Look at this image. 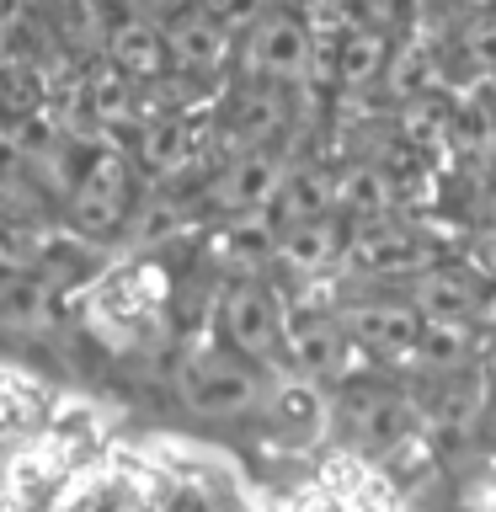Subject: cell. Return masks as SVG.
Instances as JSON below:
<instances>
[{"label": "cell", "instance_id": "obj_8", "mask_svg": "<svg viewBox=\"0 0 496 512\" xmlns=\"http://www.w3.org/2000/svg\"><path fill=\"white\" fill-rule=\"evenodd\" d=\"M336 326L347 331V342H363L374 352H406L422 336V310L411 299H368V304H347L336 315Z\"/></svg>", "mask_w": 496, "mask_h": 512}, {"label": "cell", "instance_id": "obj_13", "mask_svg": "<svg viewBox=\"0 0 496 512\" xmlns=\"http://www.w3.org/2000/svg\"><path fill=\"white\" fill-rule=\"evenodd\" d=\"M411 304L422 310V320H470V315H475V304H480V288H475L470 272L438 267V262H432L427 272H416Z\"/></svg>", "mask_w": 496, "mask_h": 512}, {"label": "cell", "instance_id": "obj_32", "mask_svg": "<svg viewBox=\"0 0 496 512\" xmlns=\"http://www.w3.org/2000/svg\"><path fill=\"white\" fill-rule=\"evenodd\" d=\"M80 6H91V11H102V16H107V11H118V16H123L128 6H134V0H80Z\"/></svg>", "mask_w": 496, "mask_h": 512}, {"label": "cell", "instance_id": "obj_21", "mask_svg": "<svg viewBox=\"0 0 496 512\" xmlns=\"http://www.w3.org/2000/svg\"><path fill=\"white\" fill-rule=\"evenodd\" d=\"M187 150H192L187 123L155 118V123L139 128V155H144V166H150V171H176V166L187 160Z\"/></svg>", "mask_w": 496, "mask_h": 512}, {"label": "cell", "instance_id": "obj_4", "mask_svg": "<svg viewBox=\"0 0 496 512\" xmlns=\"http://www.w3.org/2000/svg\"><path fill=\"white\" fill-rule=\"evenodd\" d=\"M342 256L358 272H368V278H416V272L432 267V256H438V251H432V240L422 230L374 219V224H363V230L347 240Z\"/></svg>", "mask_w": 496, "mask_h": 512}, {"label": "cell", "instance_id": "obj_23", "mask_svg": "<svg viewBox=\"0 0 496 512\" xmlns=\"http://www.w3.org/2000/svg\"><path fill=\"white\" fill-rule=\"evenodd\" d=\"M0 326L6 331H48V294L38 283H0Z\"/></svg>", "mask_w": 496, "mask_h": 512}, {"label": "cell", "instance_id": "obj_27", "mask_svg": "<svg viewBox=\"0 0 496 512\" xmlns=\"http://www.w3.org/2000/svg\"><path fill=\"white\" fill-rule=\"evenodd\" d=\"M203 6L214 11L219 22L240 38V32H246V27L256 22V16H267V11H272V0H203Z\"/></svg>", "mask_w": 496, "mask_h": 512}, {"label": "cell", "instance_id": "obj_19", "mask_svg": "<svg viewBox=\"0 0 496 512\" xmlns=\"http://www.w3.org/2000/svg\"><path fill=\"white\" fill-rule=\"evenodd\" d=\"M454 134V107L443 102V91H427V96H411L400 102V139L416 144V150H438Z\"/></svg>", "mask_w": 496, "mask_h": 512}, {"label": "cell", "instance_id": "obj_30", "mask_svg": "<svg viewBox=\"0 0 496 512\" xmlns=\"http://www.w3.org/2000/svg\"><path fill=\"white\" fill-rule=\"evenodd\" d=\"M480 374H486V379L496 384V331L486 336V342H480Z\"/></svg>", "mask_w": 496, "mask_h": 512}, {"label": "cell", "instance_id": "obj_5", "mask_svg": "<svg viewBox=\"0 0 496 512\" xmlns=\"http://www.w3.org/2000/svg\"><path fill=\"white\" fill-rule=\"evenodd\" d=\"M160 32H166V54L182 75H219L235 54V32L208 6H182L171 22H160Z\"/></svg>", "mask_w": 496, "mask_h": 512}, {"label": "cell", "instance_id": "obj_15", "mask_svg": "<svg viewBox=\"0 0 496 512\" xmlns=\"http://www.w3.org/2000/svg\"><path fill=\"white\" fill-rule=\"evenodd\" d=\"M395 208V182L384 166H368V160H358V166H342L336 171V214L347 219H363L374 224Z\"/></svg>", "mask_w": 496, "mask_h": 512}, {"label": "cell", "instance_id": "obj_9", "mask_svg": "<svg viewBox=\"0 0 496 512\" xmlns=\"http://www.w3.org/2000/svg\"><path fill=\"white\" fill-rule=\"evenodd\" d=\"M288 128V96L278 80H251V86L235 91L230 112H224V134H230L235 150H267Z\"/></svg>", "mask_w": 496, "mask_h": 512}, {"label": "cell", "instance_id": "obj_6", "mask_svg": "<svg viewBox=\"0 0 496 512\" xmlns=\"http://www.w3.org/2000/svg\"><path fill=\"white\" fill-rule=\"evenodd\" d=\"M283 176H288V166L272 150H235L230 166L208 182V198H214L224 214H262V208L278 203Z\"/></svg>", "mask_w": 496, "mask_h": 512}, {"label": "cell", "instance_id": "obj_35", "mask_svg": "<svg viewBox=\"0 0 496 512\" xmlns=\"http://www.w3.org/2000/svg\"><path fill=\"white\" fill-rule=\"evenodd\" d=\"M182 6H203V0H182Z\"/></svg>", "mask_w": 496, "mask_h": 512}, {"label": "cell", "instance_id": "obj_3", "mask_svg": "<svg viewBox=\"0 0 496 512\" xmlns=\"http://www.w3.org/2000/svg\"><path fill=\"white\" fill-rule=\"evenodd\" d=\"M182 400L198 416H246L256 400H262V379L256 368L240 358V352H203L182 368Z\"/></svg>", "mask_w": 496, "mask_h": 512}, {"label": "cell", "instance_id": "obj_14", "mask_svg": "<svg viewBox=\"0 0 496 512\" xmlns=\"http://www.w3.org/2000/svg\"><path fill=\"white\" fill-rule=\"evenodd\" d=\"M390 48H395V38L384 27H374V22L342 32V38H336V80H342L347 91L379 86L384 64H390Z\"/></svg>", "mask_w": 496, "mask_h": 512}, {"label": "cell", "instance_id": "obj_33", "mask_svg": "<svg viewBox=\"0 0 496 512\" xmlns=\"http://www.w3.org/2000/svg\"><path fill=\"white\" fill-rule=\"evenodd\" d=\"M486 224H496V187H491V198H486Z\"/></svg>", "mask_w": 496, "mask_h": 512}, {"label": "cell", "instance_id": "obj_34", "mask_svg": "<svg viewBox=\"0 0 496 512\" xmlns=\"http://www.w3.org/2000/svg\"><path fill=\"white\" fill-rule=\"evenodd\" d=\"M464 6H470V11H491L496 0H464Z\"/></svg>", "mask_w": 496, "mask_h": 512}, {"label": "cell", "instance_id": "obj_12", "mask_svg": "<svg viewBox=\"0 0 496 512\" xmlns=\"http://www.w3.org/2000/svg\"><path fill=\"white\" fill-rule=\"evenodd\" d=\"M347 251V240L342 230H336V219L331 214H320V219H288L278 235H272V256L288 267V272H326L336 256Z\"/></svg>", "mask_w": 496, "mask_h": 512}, {"label": "cell", "instance_id": "obj_29", "mask_svg": "<svg viewBox=\"0 0 496 512\" xmlns=\"http://www.w3.org/2000/svg\"><path fill=\"white\" fill-rule=\"evenodd\" d=\"M464 48H470V59L480 64V70L496 75V16L475 22V27H470V38H464Z\"/></svg>", "mask_w": 496, "mask_h": 512}, {"label": "cell", "instance_id": "obj_31", "mask_svg": "<svg viewBox=\"0 0 496 512\" xmlns=\"http://www.w3.org/2000/svg\"><path fill=\"white\" fill-rule=\"evenodd\" d=\"M11 32H16V22H11V6L0 0V59H6V48H11Z\"/></svg>", "mask_w": 496, "mask_h": 512}, {"label": "cell", "instance_id": "obj_16", "mask_svg": "<svg viewBox=\"0 0 496 512\" xmlns=\"http://www.w3.org/2000/svg\"><path fill=\"white\" fill-rule=\"evenodd\" d=\"M384 86H390V96H400V102H411V96H427L443 86V70H438V54H432V43L422 38H400L390 48V64H384Z\"/></svg>", "mask_w": 496, "mask_h": 512}, {"label": "cell", "instance_id": "obj_25", "mask_svg": "<svg viewBox=\"0 0 496 512\" xmlns=\"http://www.w3.org/2000/svg\"><path fill=\"white\" fill-rule=\"evenodd\" d=\"M475 411H480V384H470V379H454L448 390L438 395V422L443 427H470L475 422Z\"/></svg>", "mask_w": 496, "mask_h": 512}, {"label": "cell", "instance_id": "obj_20", "mask_svg": "<svg viewBox=\"0 0 496 512\" xmlns=\"http://www.w3.org/2000/svg\"><path fill=\"white\" fill-rule=\"evenodd\" d=\"M470 331L464 320H422V336H416V358L427 368H464L470 358Z\"/></svg>", "mask_w": 496, "mask_h": 512}, {"label": "cell", "instance_id": "obj_22", "mask_svg": "<svg viewBox=\"0 0 496 512\" xmlns=\"http://www.w3.org/2000/svg\"><path fill=\"white\" fill-rule=\"evenodd\" d=\"M134 91H139V80H134V75H123L112 59H107V70L86 86L91 112H96L102 123H128V118H134Z\"/></svg>", "mask_w": 496, "mask_h": 512}, {"label": "cell", "instance_id": "obj_24", "mask_svg": "<svg viewBox=\"0 0 496 512\" xmlns=\"http://www.w3.org/2000/svg\"><path fill=\"white\" fill-rule=\"evenodd\" d=\"M448 139H454L470 160H491L496 155V118H491V107L486 102L454 107V134H448Z\"/></svg>", "mask_w": 496, "mask_h": 512}, {"label": "cell", "instance_id": "obj_11", "mask_svg": "<svg viewBox=\"0 0 496 512\" xmlns=\"http://www.w3.org/2000/svg\"><path fill=\"white\" fill-rule=\"evenodd\" d=\"M347 432L363 454H390V448H400L416 432V411L390 390H368V395H352Z\"/></svg>", "mask_w": 496, "mask_h": 512}, {"label": "cell", "instance_id": "obj_26", "mask_svg": "<svg viewBox=\"0 0 496 512\" xmlns=\"http://www.w3.org/2000/svg\"><path fill=\"white\" fill-rule=\"evenodd\" d=\"M416 16H422V0H368V22L384 27L395 38V32H411Z\"/></svg>", "mask_w": 496, "mask_h": 512}, {"label": "cell", "instance_id": "obj_17", "mask_svg": "<svg viewBox=\"0 0 496 512\" xmlns=\"http://www.w3.org/2000/svg\"><path fill=\"white\" fill-rule=\"evenodd\" d=\"M278 219H320V214H336V171H320V166H288L283 187H278Z\"/></svg>", "mask_w": 496, "mask_h": 512}, {"label": "cell", "instance_id": "obj_18", "mask_svg": "<svg viewBox=\"0 0 496 512\" xmlns=\"http://www.w3.org/2000/svg\"><path fill=\"white\" fill-rule=\"evenodd\" d=\"M288 358H294L299 374L326 379L347 358V331L336 326V320H304V326L288 331Z\"/></svg>", "mask_w": 496, "mask_h": 512}, {"label": "cell", "instance_id": "obj_2", "mask_svg": "<svg viewBox=\"0 0 496 512\" xmlns=\"http://www.w3.org/2000/svg\"><path fill=\"white\" fill-rule=\"evenodd\" d=\"M128 155L118 150H91L86 160L75 166V182L64 192V214L80 235H112L128 214Z\"/></svg>", "mask_w": 496, "mask_h": 512}, {"label": "cell", "instance_id": "obj_7", "mask_svg": "<svg viewBox=\"0 0 496 512\" xmlns=\"http://www.w3.org/2000/svg\"><path fill=\"white\" fill-rule=\"evenodd\" d=\"M219 326H224V342H230L240 358H272L283 342V320H278V304L267 299V288L256 283H235L219 304Z\"/></svg>", "mask_w": 496, "mask_h": 512}, {"label": "cell", "instance_id": "obj_1", "mask_svg": "<svg viewBox=\"0 0 496 512\" xmlns=\"http://www.w3.org/2000/svg\"><path fill=\"white\" fill-rule=\"evenodd\" d=\"M310 54H315V32L304 22V11L272 6L267 16H256V22L240 32V70L251 80L294 86V80L310 75Z\"/></svg>", "mask_w": 496, "mask_h": 512}, {"label": "cell", "instance_id": "obj_28", "mask_svg": "<svg viewBox=\"0 0 496 512\" xmlns=\"http://www.w3.org/2000/svg\"><path fill=\"white\" fill-rule=\"evenodd\" d=\"M464 256H470V272H475V278H491V283H496V224L475 230L470 246H464Z\"/></svg>", "mask_w": 496, "mask_h": 512}, {"label": "cell", "instance_id": "obj_10", "mask_svg": "<svg viewBox=\"0 0 496 512\" xmlns=\"http://www.w3.org/2000/svg\"><path fill=\"white\" fill-rule=\"evenodd\" d=\"M107 59L118 64L123 75H134L139 86H150V80H160L171 70V54H166V32H160V22H150V16L139 11H123L118 22H107Z\"/></svg>", "mask_w": 496, "mask_h": 512}]
</instances>
